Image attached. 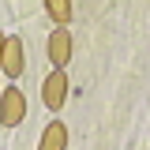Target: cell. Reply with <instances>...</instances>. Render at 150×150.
I'll return each instance as SVG.
<instances>
[{"mask_svg": "<svg viewBox=\"0 0 150 150\" xmlns=\"http://www.w3.org/2000/svg\"><path fill=\"white\" fill-rule=\"evenodd\" d=\"M41 98H45V109H60L64 105V98H68V75L64 71H53L45 79V86H41Z\"/></svg>", "mask_w": 150, "mask_h": 150, "instance_id": "obj_2", "label": "cell"}, {"mask_svg": "<svg viewBox=\"0 0 150 150\" xmlns=\"http://www.w3.org/2000/svg\"><path fill=\"white\" fill-rule=\"evenodd\" d=\"M68 146V128L56 120V124H49V128L41 131V143H38V150H64Z\"/></svg>", "mask_w": 150, "mask_h": 150, "instance_id": "obj_5", "label": "cell"}, {"mask_svg": "<svg viewBox=\"0 0 150 150\" xmlns=\"http://www.w3.org/2000/svg\"><path fill=\"white\" fill-rule=\"evenodd\" d=\"M0 71L4 75H23V41L19 38H8L4 41V53H0Z\"/></svg>", "mask_w": 150, "mask_h": 150, "instance_id": "obj_4", "label": "cell"}, {"mask_svg": "<svg viewBox=\"0 0 150 150\" xmlns=\"http://www.w3.org/2000/svg\"><path fill=\"white\" fill-rule=\"evenodd\" d=\"M45 11H49V19H56L64 26L71 19V0H45Z\"/></svg>", "mask_w": 150, "mask_h": 150, "instance_id": "obj_6", "label": "cell"}, {"mask_svg": "<svg viewBox=\"0 0 150 150\" xmlns=\"http://www.w3.org/2000/svg\"><path fill=\"white\" fill-rule=\"evenodd\" d=\"M68 56H71V38H68V30H64V26H56L53 34H49V60H53L56 71H64Z\"/></svg>", "mask_w": 150, "mask_h": 150, "instance_id": "obj_3", "label": "cell"}, {"mask_svg": "<svg viewBox=\"0 0 150 150\" xmlns=\"http://www.w3.org/2000/svg\"><path fill=\"white\" fill-rule=\"evenodd\" d=\"M4 41H8V38H4V34H0V53H4Z\"/></svg>", "mask_w": 150, "mask_h": 150, "instance_id": "obj_7", "label": "cell"}, {"mask_svg": "<svg viewBox=\"0 0 150 150\" xmlns=\"http://www.w3.org/2000/svg\"><path fill=\"white\" fill-rule=\"evenodd\" d=\"M23 116H26V98L15 86H8L0 94V124L4 128H15V124H23Z\"/></svg>", "mask_w": 150, "mask_h": 150, "instance_id": "obj_1", "label": "cell"}]
</instances>
